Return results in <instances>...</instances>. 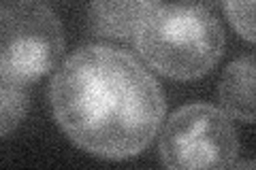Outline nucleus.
I'll return each instance as SVG.
<instances>
[{"label": "nucleus", "mask_w": 256, "mask_h": 170, "mask_svg": "<svg viewBox=\"0 0 256 170\" xmlns=\"http://www.w3.org/2000/svg\"><path fill=\"white\" fill-rule=\"evenodd\" d=\"M237 149L228 115L205 102L178 109L160 136V160L166 170H228Z\"/></svg>", "instance_id": "4"}, {"label": "nucleus", "mask_w": 256, "mask_h": 170, "mask_svg": "<svg viewBox=\"0 0 256 170\" xmlns=\"http://www.w3.org/2000/svg\"><path fill=\"white\" fill-rule=\"evenodd\" d=\"M64 49L52 6L36 0L0 2V75L28 83L50 72Z\"/></svg>", "instance_id": "3"}, {"label": "nucleus", "mask_w": 256, "mask_h": 170, "mask_svg": "<svg viewBox=\"0 0 256 170\" xmlns=\"http://www.w3.org/2000/svg\"><path fill=\"white\" fill-rule=\"evenodd\" d=\"M230 23L246 40H254V4L252 2H226L224 4Z\"/></svg>", "instance_id": "8"}, {"label": "nucleus", "mask_w": 256, "mask_h": 170, "mask_svg": "<svg viewBox=\"0 0 256 170\" xmlns=\"http://www.w3.org/2000/svg\"><path fill=\"white\" fill-rule=\"evenodd\" d=\"M156 2H92L90 23L94 32L114 38L134 34Z\"/></svg>", "instance_id": "6"}, {"label": "nucleus", "mask_w": 256, "mask_h": 170, "mask_svg": "<svg viewBox=\"0 0 256 170\" xmlns=\"http://www.w3.org/2000/svg\"><path fill=\"white\" fill-rule=\"evenodd\" d=\"M233 170H254V162L252 160H246V162H239V164Z\"/></svg>", "instance_id": "9"}, {"label": "nucleus", "mask_w": 256, "mask_h": 170, "mask_svg": "<svg viewBox=\"0 0 256 170\" xmlns=\"http://www.w3.org/2000/svg\"><path fill=\"white\" fill-rule=\"evenodd\" d=\"M220 100L228 115L246 124L254 121V58L230 62L220 79Z\"/></svg>", "instance_id": "5"}, {"label": "nucleus", "mask_w": 256, "mask_h": 170, "mask_svg": "<svg viewBox=\"0 0 256 170\" xmlns=\"http://www.w3.org/2000/svg\"><path fill=\"white\" fill-rule=\"evenodd\" d=\"M50 98L64 134L105 160L141 153L164 117L158 81L130 53L107 45L70 55L56 72Z\"/></svg>", "instance_id": "1"}, {"label": "nucleus", "mask_w": 256, "mask_h": 170, "mask_svg": "<svg viewBox=\"0 0 256 170\" xmlns=\"http://www.w3.org/2000/svg\"><path fill=\"white\" fill-rule=\"evenodd\" d=\"M134 45L152 68L171 79L190 81L210 72L224 51V32L203 4H160L152 9Z\"/></svg>", "instance_id": "2"}, {"label": "nucleus", "mask_w": 256, "mask_h": 170, "mask_svg": "<svg viewBox=\"0 0 256 170\" xmlns=\"http://www.w3.org/2000/svg\"><path fill=\"white\" fill-rule=\"evenodd\" d=\"M28 113V92L20 81L0 75V139L11 134Z\"/></svg>", "instance_id": "7"}]
</instances>
